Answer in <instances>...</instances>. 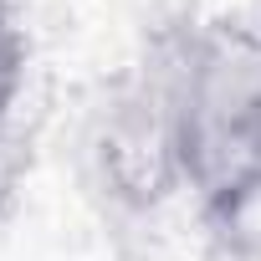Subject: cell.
<instances>
[{
  "label": "cell",
  "mask_w": 261,
  "mask_h": 261,
  "mask_svg": "<svg viewBox=\"0 0 261 261\" xmlns=\"http://www.w3.org/2000/svg\"><path fill=\"white\" fill-rule=\"evenodd\" d=\"M195 21L154 26L87 118L82 169L92 195L123 220H154L185 195V46Z\"/></svg>",
  "instance_id": "obj_2"
},
{
  "label": "cell",
  "mask_w": 261,
  "mask_h": 261,
  "mask_svg": "<svg viewBox=\"0 0 261 261\" xmlns=\"http://www.w3.org/2000/svg\"><path fill=\"white\" fill-rule=\"evenodd\" d=\"M31 164H36V134L26 123L0 128V230L11 225V215H16V205L26 195Z\"/></svg>",
  "instance_id": "obj_4"
},
{
  "label": "cell",
  "mask_w": 261,
  "mask_h": 261,
  "mask_svg": "<svg viewBox=\"0 0 261 261\" xmlns=\"http://www.w3.org/2000/svg\"><path fill=\"white\" fill-rule=\"evenodd\" d=\"M26 77H31V36L21 26L16 0H0V128L16 123Z\"/></svg>",
  "instance_id": "obj_3"
},
{
  "label": "cell",
  "mask_w": 261,
  "mask_h": 261,
  "mask_svg": "<svg viewBox=\"0 0 261 261\" xmlns=\"http://www.w3.org/2000/svg\"><path fill=\"white\" fill-rule=\"evenodd\" d=\"M200 261H261V230L251 220H241V225H205Z\"/></svg>",
  "instance_id": "obj_5"
},
{
  "label": "cell",
  "mask_w": 261,
  "mask_h": 261,
  "mask_svg": "<svg viewBox=\"0 0 261 261\" xmlns=\"http://www.w3.org/2000/svg\"><path fill=\"white\" fill-rule=\"evenodd\" d=\"M185 195L200 225H241L261 205V6L190 26Z\"/></svg>",
  "instance_id": "obj_1"
}]
</instances>
